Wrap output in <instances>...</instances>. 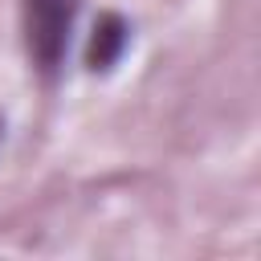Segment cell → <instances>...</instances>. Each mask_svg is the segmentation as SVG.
Listing matches in <instances>:
<instances>
[{
    "label": "cell",
    "mask_w": 261,
    "mask_h": 261,
    "mask_svg": "<svg viewBox=\"0 0 261 261\" xmlns=\"http://www.w3.org/2000/svg\"><path fill=\"white\" fill-rule=\"evenodd\" d=\"M73 12H77V0H24V41L33 61L45 73H53L69 49Z\"/></svg>",
    "instance_id": "cell-1"
},
{
    "label": "cell",
    "mask_w": 261,
    "mask_h": 261,
    "mask_svg": "<svg viewBox=\"0 0 261 261\" xmlns=\"http://www.w3.org/2000/svg\"><path fill=\"white\" fill-rule=\"evenodd\" d=\"M126 37H130V29H126V20H122L118 12L98 16L94 37H90V49H86V65H90V69H110V65L122 57Z\"/></svg>",
    "instance_id": "cell-2"
}]
</instances>
